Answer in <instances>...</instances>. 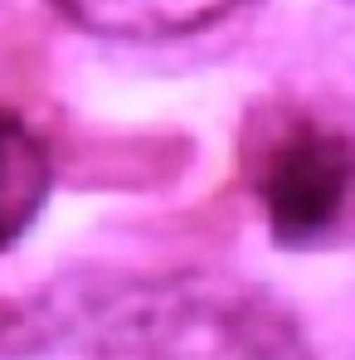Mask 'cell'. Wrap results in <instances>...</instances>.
I'll return each instance as SVG.
<instances>
[{
	"label": "cell",
	"instance_id": "obj_1",
	"mask_svg": "<svg viewBox=\"0 0 355 360\" xmlns=\"http://www.w3.org/2000/svg\"><path fill=\"white\" fill-rule=\"evenodd\" d=\"M238 176L278 248H326L355 234V131L302 103L253 112Z\"/></svg>",
	"mask_w": 355,
	"mask_h": 360
},
{
	"label": "cell",
	"instance_id": "obj_2",
	"mask_svg": "<svg viewBox=\"0 0 355 360\" xmlns=\"http://www.w3.org/2000/svg\"><path fill=\"white\" fill-rule=\"evenodd\" d=\"M83 34L117 44H171L224 25L243 0H49Z\"/></svg>",
	"mask_w": 355,
	"mask_h": 360
},
{
	"label": "cell",
	"instance_id": "obj_3",
	"mask_svg": "<svg viewBox=\"0 0 355 360\" xmlns=\"http://www.w3.org/2000/svg\"><path fill=\"white\" fill-rule=\"evenodd\" d=\"M54 185V161L44 136L10 108H0V253L20 239L44 210Z\"/></svg>",
	"mask_w": 355,
	"mask_h": 360
}]
</instances>
